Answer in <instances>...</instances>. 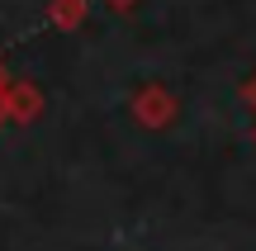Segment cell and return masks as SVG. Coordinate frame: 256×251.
I'll return each mask as SVG.
<instances>
[{
  "label": "cell",
  "mask_w": 256,
  "mask_h": 251,
  "mask_svg": "<svg viewBox=\"0 0 256 251\" xmlns=\"http://www.w3.org/2000/svg\"><path fill=\"white\" fill-rule=\"evenodd\" d=\"M128 114H133L138 128H147V133H166L176 119H180V100H176V90H166L162 81H147V85H138V90H133Z\"/></svg>",
  "instance_id": "obj_1"
},
{
  "label": "cell",
  "mask_w": 256,
  "mask_h": 251,
  "mask_svg": "<svg viewBox=\"0 0 256 251\" xmlns=\"http://www.w3.org/2000/svg\"><path fill=\"white\" fill-rule=\"evenodd\" d=\"M43 114V90L34 81H5L0 90V123H34Z\"/></svg>",
  "instance_id": "obj_2"
},
{
  "label": "cell",
  "mask_w": 256,
  "mask_h": 251,
  "mask_svg": "<svg viewBox=\"0 0 256 251\" xmlns=\"http://www.w3.org/2000/svg\"><path fill=\"white\" fill-rule=\"evenodd\" d=\"M48 24L57 28V33H76V28L86 24V14H90V0H48Z\"/></svg>",
  "instance_id": "obj_3"
},
{
  "label": "cell",
  "mask_w": 256,
  "mask_h": 251,
  "mask_svg": "<svg viewBox=\"0 0 256 251\" xmlns=\"http://www.w3.org/2000/svg\"><path fill=\"white\" fill-rule=\"evenodd\" d=\"M238 100H242V104H247V109H256V71H252V76H247V81H242V85H238Z\"/></svg>",
  "instance_id": "obj_4"
},
{
  "label": "cell",
  "mask_w": 256,
  "mask_h": 251,
  "mask_svg": "<svg viewBox=\"0 0 256 251\" xmlns=\"http://www.w3.org/2000/svg\"><path fill=\"white\" fill-rule=\"evenodd\" d=\"M104 5H110V9H119V14H128V9H133L138 0H104Z\"/></svg>",
  "instance_id": "obj_5"
},
{
  "label": "cell",
  "mask_w": 256,
  "mask_h": 251,
  "mask_svg": "<svg viewBox=\"0 0 256 251\" xmlns=\"http://www.w3.org/2000/svg\"><path fill=\"white\" fill-rule=\"evenodd\" d=\"M5 81H10V76H5V71H0V90H5Z\"/></svg>",
  "instance_id": "obj_6"
},
{
  "label": "cell",
  "mask_w": 256,
  "mask_h": 251,
  "mask_svg": "<svg viewBox=\"0 0 256 251\" xmlns=\"http://www.w3.org/2000/svg\"><path fill=\"white\" fill-rule=\"evenodd\" d=\"M252 142H256V128H252Z\"/></svg>",
  "instance_id": "obj_7"
}]
</instances>
